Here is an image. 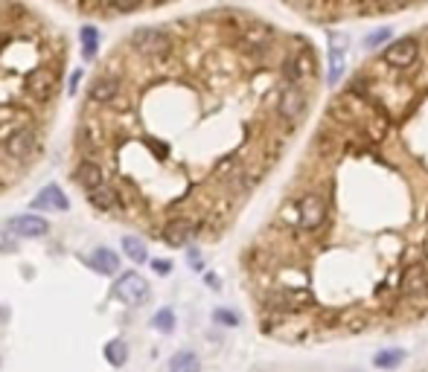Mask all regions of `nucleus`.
Wrapping results in <instances>:
<instances>
[{
	"label": "nucleus",
	"instance_id": "a211bd4d",
	"mask_svg": "<svg viewBox=\"0 0 428 372\" xmlns=\"http://www.w3.org/2000/svg\"><path fill=\"white\" fill-rule=\"evenodd\" d=\"M79 38H82V56L90 61L93 56H97V47H100V30L97 27H82Z\"/></svg>",
	"mask_w": 428,
	"mask_h": 372
},
{
	"label": "nucleus",
	"instance_id": "1a4fd4ad",
	"mask_svg": "<svg viewBox=\"0 0 428 372\" xmlns=\"http://www.w3.org/2000/svg\"><path fill=\"white\" fill-rule=\"evenodd\" d=\"M70 201H67V195L61 192V186L50 184V186H44L38 195H35V201H32V210H56V212H67Z\"/></svg>",
	"mask_w": 428,
	"mask_h": 372
},
{
	"label": "nucleus",
	"instance_id": "7ed1b4c3",
	"mask_svg": "<svg viewBox=\"0 0 428 372\" xmlns=\"http://www.w3.org/2000/svg\"><path fill=\"white\" fill-rule=\"evenodd\" d=\"M382 61L388 67H396V70H405V67H414L420 61V41L405 35V38H399L393 41L385 53H382Z\"/></svg>",
	"mask_w": 428,
	"mask_h": 372
},
{
	"label": "nucleus",
	"instance_id": "a878e982",
	"mask_svg": "<svg viewBox=\"0 0 428 372\" xmlns=\"http://www.w3.org/2000/svg\"><path fill=\"white\" fill-rule=\"evenodd\" d=\"M155 270H157V274H170L172 265L170 262H155Z\"/></svg>",
	"mask_w": 428,
	"mask_h": 372
},
{
	"label": "nucleus",
	"instance_id": "423d86ee",
	"mask_svg": "<svg viewBox=\"0 0 428 372\" xmlns=\"http://www.w3.org/2000/svg\"><path fill=\"white\" fill-rule=\"evenodd\" d=\"M6 230H9L12 236H18V239H41V236L50 233V221L41 218V215H35V212H27V215L9 218Z\"/></svg>",
	"mask_w": 428,
	"mask_h": 372
},
{
	"label": "nucleus",
	"instance_id": "f257e3e1",
	"mask_svg": "<svg viewBox=\"0 0 428 372\" xmlns=\"http://www.w3.org/2000/svg\"><path fill=\"white\" fill-rule=\"evenodd\" d=\"M131 47L137 49L140 56H149V59H160L172 49V38L166 35L157 27H137L131 32Z\"/></svg>",
	"mask_w": 428,
	"mask_h": 372
},
{
	"label": "nucleus",
	"instance_id": "b1692460",
	"mask_svg": "<svg viewBox=\"0 0 428 372\" xmlns=\"http://www.w3.org/2000/svg\"><path fill=\"white\" fill-rule=\"evenodd\" d=\"M388 35H391L388 30H376V32H373V35L367 38V47H376V44H382V41H388Z\"/></svg>",
	"mask_w": 428,
	"mask_h": 372
},
{
	"label": "nucleus",
	"instance_id": "393cba45",
	"mask_svg": "<svg viewBox=\"0 0 428 372\" xmlns=\"http://www.w3.org/2000/svg\"><path fill=\"white\" fill-rule=\"evenodd\" d=\"M0 251H15V239H12V233L6 230V233H0Z\"/></svg>",
	"mask_w": 428,
	"mask_h": 372
},
{
	"label": "nucleus",
	"instance_id": "5701e85b",
	"mask_svg": "<svg viewBox=\"0 0 428 372\" xmlns=\"http://www.w3.org/2000/svg\"><path fill=\"white\" fill-rule=\"evenodd\" d=\"M213 320H216L219 326H239V317H236L233 311H227V308H216L213 311Z\"/></svg>",
	"mask_w": 428,
	"mask_h": 372
},
{
	"label": "nucleus",
	"instance_id": "f3484780",
	"mask_svg": "<svg viewBox=\"0 0 428 372\" xmlns=\"http://www.w3.org/2000/svg\"><path fill=\"white\" fill-rule=\"evenodd\" d=\"M123 253H126L131 262H137V265H143V262L149 259L146 244H143V239H137V236H126V239H123Z\"/></svg>",
	"mask_w": 428,
	"mask_h": 372
},
{
	"label": "nucleus",
	"instance_id": "ddd939ff",
	"mask_svg": "<svg viewBox=\"0 0 428 372\" xmlns=\"http://www.w3.org/2000/svg\"><path fill=\"white\" fill-rule=\"evenodd\" d=\"M90 268L97 270V274H117V270H120V256H117L111 247H97V251L90 253Z\"/></svg>",
	"mask_w": 428,
	"mask_h": 372
},
{
	"label": "nucleus",
	"instance_id": "412c9836",
	"mask_svg": "<svg viewBox=\"0 0 428 372\" xmlns=\"http://www.w3.org/2000/svg\"><path fill=\"white\" fill-rule=\"evenodd\" d=\"M402 358H405V355H402L399 349H391V352H379V355L373 358V364H376L379 369H393V366L402 364Z\"/></svg>",
	"mask_w": 428,
	"mask_h": 372
},
{
	"label": "nucleus",
	"instance_id": "20e7f679",
	"mask_svg": "<svg viewBox=\"0 0 428 372\" xmlns=\"http://www.w3.org/2000/svg\"><path fill=\"white\" fill-rule=\"evenodd\" d=\"M309 108V96L306 90L300 88V82H289L283 90H280V102H277V111L283 119H289V122H297Z\"/></svg>",
	"mask_w": 428,
	"mask_h": 372
},
{
	"label": "nucleus",
	"instance_id": "4468645a",
	"mask_svg": "<svg viewBox=\"0 0 428 372\" xmlns=\"http://www.w3.org/2000/svg\"><path fill=\"white\" fill-rule=\"evenodd\" d=\"M170 372H201V361L196 352L181 349L170 358Z\"/></svg>",
	"mask_w": 428,
	"mask_h": 372
},
{
	"label": "nucleus",
	"instance_id": "39448f33",
	"mask_svg": "<svg viewBox=\"0 0 428 372\" xmlns=\"http://www.w3.org/2000/svg\"><path fill=\"white\" fill-rule=\"evenodd\" d=\"M56 85H59V73H56L53 67H35V70H30L27 82H23L27 93H30L32 99H41V102L53 96Z\"/></svg>",
	"mask_w": 428,
	"mask_h": 372
},
{
	"label": "nucleus",
	"instance_id": "9d476101",
	"mask_svg": "<svg viewBox=\"0 0 428 372\" xmlns=\"http://www.w3.org/2000/svg\"><path fill=\"white\" fill-rule=\"evenodd\" d=\"M117 93H120V79L117 76H100L97 82L90 85V99L100 105H108L117 99Z\"/></svg>",
	"mask_w": 428,
	"mask_h": 372
},
{
	"label": "nucleus",
	"instance_id": "aec40b11",
	"mask_svg": "<svg viewBox=\"0 0 428 372\" xmlns=\"http://www.w3.org/2000/svg\"><path fill=\"white\" fill-rule=\"evenodd\" d=\"M344 73V47H332L329 53V85H338Z\"/></svg>",
	"mask_w": 428,
	"mask_h": 372
},
{
	"label": "nucleus",
	"instance_id": "0eeeda50",
	"mask_svg": "<svg viewBox=\"0 0 428 372\" xmlns=\"http://www.w3.org/2000/svg\"><path fill=\"white\" fill-rule=\"evenodd\" d=\"M297 212H300V227L303 230H318L326 221V204H323V198H318L315 192L300 198Z\"/></svg>",
	"mask_w": 428,
	"mask_h": 372
},
{
	"label": "nucleus",
	"instance_id": "f8f14e48",
	"mask_svg": "<svg viewBox=\"0 0 428 372\" xmlns=\"http://www.w3.org/2000/svg\"><path fill=\"white\" fill-rule=\"evenodd\" d=\"M73 181L82 186V189H93L102 184V169L97 160H82L76 169H73Z\"/></svg>",
	"mask_w": 428,
	"mask_h": 372
},
{
	"label": "nucleus",
	"instance_id": "dca6fc26",
	"mask_svg": "<svg viewBox=\"0 0 428 372\" xmlns=\"http://www.w3.org/2000/svg\"><path fill=\"white\" fill-rule=\"evenodd\" d=\"M105 361L111 364V366H126V361H129V346H126V340L123 337H114V340H108L105 343Z\"/></svg>",
	"mask_w": 428,
	"mask_h": 372
},
{
	"label": "nucleus",
	"instance_id": "9b49d317",
	"mask_svg": "<svg viewBox=\"0 0 428 372\" xmlns=\"http://www.w3.org/2000/svg\"><path fill=\"white\" fill-rule=\"evenodd\" d=\"M189 236H193V221H186V218H175L163 227V241L172 247H184L189 241Z\"/></svg>",
	"mask_w": 428,
	"mask_h": 372
},
{
	"label": "nucleus",
	"instance_id": "2eb2a0df",
	"mask_svg": "<svg viewBox=\"0 0 428 372\" xmlns=\"http://www.w3.org/2000/svg\"><path fill=\"white\" fill-rule=\"evenodd\" d=\"M88 198H90V204L97 210H117V192L111 186H105V184L88 189Z\"/></svg>",
	"mask_w": 428,
	"mask_h": 372
},
{
	"label": "nucleus",
	"instance_id": "4be33fe9",
	"mask_svg": "<svg viewBox=\"0 0 428 372\" xmlns=\"http://www.w3.org/2000/svg\"><path fill=\"white\" fill-rule=\"evenodd\" d=\"M108 4H111V9H114V12L129 15V12H134V9H140V6H143V0H108Z\"/></svg>",
	"mask_w": 428,
	"mask_h": 372
},
{
	"label": "nucleus",
	"instance_id": "6ab92c4d",
	"mask_svg": "<svg viewBox=\"0 0 428 372\" xmlns=\"http://www.w3.org/2000/svg\"><path fill=\"white\" fill-rule=\"evenodd\" d=\"M152 326H155V332H160V335H172V332H175V311H172V308L155 311Z\"/></svg>",
	"mask_w": 428,
	"mask_h": 372
},
{
	"label": "nucleus",
	"instance_id": "f03ea898",
	"mask_svg": "<svg viewBox=\"0 0 428 372\" xmlns=\"http://www.w3.org/2000/svg\"><path fill=\"white\" fill-rule=\"evenodd\" d=\"M114 294L117 300H120L123 306H140L143 300L149 296V282L143 280L137 270H126V274H120V280L114 282Z\"/></svg>",
	"mask_w": 428,
	"mask_h": 372
},
{
	"label": "nucleus",
	"instance_id": "6e6552de",
	"mask_svg": "<svg viewBox=\"0 0 428 372\" xmlns=\"http://www.w3.org/2000/svg\"><path fill=\"white\" fill-rule=\"evenodd\" d=\"M35 145H38V137H35V131H30V128H18V131H12V134L4 140L6 155L15 157V160L30 157V155L35 152Z\"/></svg>",
	"mask_w": 428,
	"mask_h": 372
},
{
	"label": "nucleus",
	"instance_id": "bb28decb",
	"mask_svg": "<svg viewBox=\"0 0 428 372\" xmlns=\"http://www.w3.org/2000/svg\"><path fill=\"white\" fill-rule=\"evenodd\" d=\"M79 79H82V73L76 70V73H73V76H70V93H73V90L79 88Z\"/></svg>",
	"mask_w": 428,
	"mask_h": 372
}]
</instances>
